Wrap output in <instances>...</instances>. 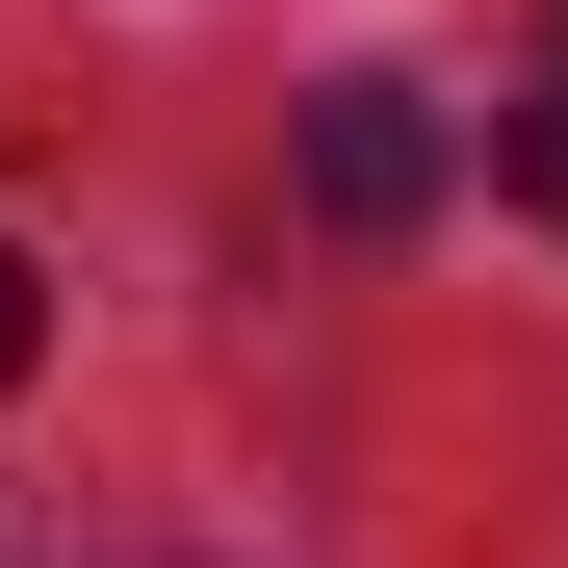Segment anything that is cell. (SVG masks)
<instances>
[{"label":"cell","mask_w":568,"mask_h":568,"mask_svg":"<svg viewBox=\"0 0 568 568\" xmlns=\"http://www.w3.org/2000/svg\"><path fill=\"white\" fill-rule=\"evenodd\" d=\"M311 207H336V233H414V207H439V130L388 104V78H336V104H311Z\"/></svg>","instance_id":"obj_1"},{"label":"cell","mask_w":568,"mask_h":568,"mask_svg":"<svg viewBox=\"0 0 568 568\" xmlns=\"http://www.w3.org/2000/svg\"><path fill=\"white\" fill-rule=\"evenodd\" d=\"M517 207H542V233H568V52H542V78H517Z\"/></svg>","instance_id":"obj_2"},{"label":"cell","mask_w":568,"mask_h":568,"mask_svg":"<svg viewBox=\"0 0 568 568\" xmlns=\"http://www.w3.org/2000/svg\"><path fill=\"white\" fill-rule=\"evenodd\" d=\"M27 336H52V284H27V233H0V388H27Z\"/></svg>","instance_id":"obj_3"}]
</instances>
